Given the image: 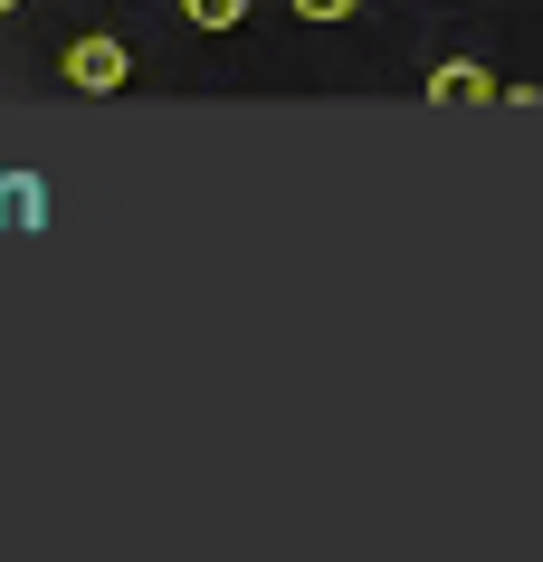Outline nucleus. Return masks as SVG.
Masks as SVG:
<instances>
[{
    "label": "nucleus",
    "instance_id": "nucleus-1",
    "mask_svg": "<svg viewBox=\"0 0 543 562\" xmlns=\"http://www.w3.org/2000/svg\"><path fill=\"white\" fill-rule=\"evenodd\" d=\"M58 77L77 95H124V87H134V48L105 38V30H95V38H67V48H58Z\"/></svg>",
    "mask_w": 543,
    "mask_h": 562
},
{
    "label": "nucleus",
    "instance_id": "nucleus-2",
    "mask_svg": "<svg viewBox=\"0 0 543 562\" xmlns=\"http://www.w3.org/2000/svg\"><path fill=\"white\" fill-rule=\"evenodd\" d=\"M429 105H496V87H486V67L449 58V67H429Z\"/></svg>",
    "mask_w": 543,
    "mask_h": 562
},
{
    "label": "nucleus",
    "instance_id": "nucleus-3",
    "mask_svg": "<svg viewBox=\"0 0 543 562\" xmlns=\"http://www.w3.org/2000/svg\"><path fill=\"white\" fill-rule=\"evenodd\" d=\"M191 10V30H239L248 20V0H181Z\"/></svg>",
    "mask_w": 543,
    "mask_h": 562
},
{
    "label": "nucleus",
    "instance_id": "nucleus-4",
    "mask_svg": "<svg viewBox=\"0 0 543 562\" xmlns=\"http://www.w3.org/2000/svg\"><path fill=\"white\" fill-rule=\"evenodd\" d=\"M286 10H296V20H353L362 0H286Z\"/></svg>",
    "mask_w": 543,
    "mask_h": 562
},
{
    "label": "nucleus",
    "instance_id": "nucleus-5",
    "mask_svg": "<svg viewBox=\"0 0 543 562\" xmlns=\"http://www.w3.org/2000/svg\"><path fill=\"white\" fill-rule=\"evenodd\" d=\"M0 10H20V0H0Z\"/></svg>",
    "mask_w": 543,
    "mask_h": 562
}]
</instances>
